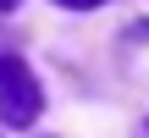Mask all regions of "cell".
Returning <instances> with one entry per match:
<instances>
[{
  "instance_id": "obj_1",
  "label": "cell",
  "mask_w": 149,
  "mask_h": 138,
  "mask_svg": "<svg viewBox=\"0 0 149 138\" xmlns=\"http://www.w3.org/2000/svg\"><path fill=\"white\" fill-rule=\"evenodd\" d=\"M39 111H44L39 77H33L17 55H0V122H6V127H33Z\"/></svg>"
},
{
  "instance_id": "obj_2",
  "label": "cell",
  "mask_w": 149,
  "mask_h": 138,
  "mask_svg": "<svg viewBox=\"0 0 149 138\" xmlns=\"http://www.w3.org/2000/svg\"><path fill=\"white\" fill-rule=\"evenodd\" d=\"M61 6H72V11H88V6H105V0H61Z\"/></svg>"
},
{
  "instance_id": "obj_3",
  "label": "cell",
  "mask_w": 149,
  "mask_h": 138,
  "mask_svg": "<svg viewBox=\"0 0 149 138\" xmlns=\"http://www.w3.org/2000/svg\"><path fill=\"white\" fill-rule=\"evenodd\" d=\"M11 6H17V0H0V11H11Z\"/></svg>"
}]
</instances>
